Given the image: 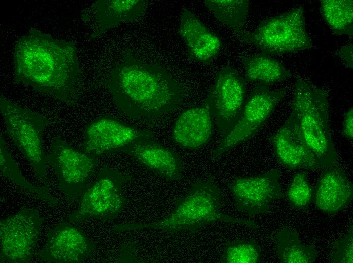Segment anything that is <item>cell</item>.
<instances>
[{
  "label": "cell",
  "mask_w": 353,
  "mask_h": 263,
  "mask_svg": "<svg viewBox=\"0 0 353 263\" xmlns=\"http://www.w3.org/2000/svg\"><path fill=\"white\" fill-rule=\"evenodd\" d=\"M77 55L73 42L31 29L15 45V80L66 105H75L81 84Z\"/></svg>",
  "instance_id": "1"
},
{
  "label": "cell",
  "mask_w": 353,
  "mask_h": 263,
  "mask_svg": "<svg viewBox=\"0 0 353 263\" xmlns=\"http://www.w3.org/2000/svg\"><path fill=\"white\" fill-rule=\"evenodd\" d=\"M105 82L118 109L135 119L161 118L174 110L183 97L182 86L166 69L131 56L111 70Z\"/></svg>",
  "instance_id": "2"
},
{
  "label": "cell",
  "mask_w": 353,
  "mask_h": 263,
  "mask_svg": "<svg viewBox=\"0 0 353 263\" xmlns=\"http://www.w3.org/2000/svg\"><path fill=\"white\" fill-rule=\"evenodd\" d=\"M222 194L215 177L210 174L194 181L189 190L176 200L173 210L165 217L147 223H120L113 230L116 232L151 229L170 233L194 232L211 223L223 222L258 228L257 224L247 219L226 215L221 211Z\"/></svg>",
  "instance_id": "3"
},
{
  "label": "cell",
  "mask_w": 353,
  "mask_h": 263,
  "mask_svg": "<svg viewBox=\"0 0 353 263\" xmlns=\"http://www.w3.org/2000/svg\"><path fill=\"white\" fill-rule=\"evenodd\" d=\"M290 116L319 169L336 165L327 92L306 81L297 80Z\"/></svg>",
  "instance_id": "4"
},
{
  "label": "cell",
  "mask_w": 353,
  "mask_h": 263,
  "mask_svg": "<svg viewBox=\"0 0 353 263\" xmlns=\"http://www.w3.org/2000/svg\"><path fill=\"white\" fill-rule=\"evenodd\" d=\"M1 113L7 133L31 164L44 188H49L43 134L50 120L45 116L0 97Z\"/></svg>",
  "instance_id": "5"
},
{
  "label": "cell",
  "mask_w": 353,
  "mask_h": 263,
  "mask_svg": "<svg viewBox=\"0 0 353 263\" xmlns=\"http://www.w3.org/2000/svg\"><path fill=\"white\" fill-rule=\"evenodd\" d=\"M239 37L267 54L293 53L312 46L301 6L266 19L254 30L244 32Z\"/></svg>",
  "instance_id": "6"
},
{
  "label": "cell",
  "mask_w": 353,
  "mask_h": 263,
  "mask_svg": "<svg viewBox=\"0 0 353 263\" xmlns=\"http://www.w3.org/2000/svg\"><path fill=\"white\" fill-rule=\"evenodd\" d=\"M129 176L115 168L104 167L83 192L77 209L68 220L80 222L94 218L102 220L118 216L124 209L127 199L124 187Z\"/></svg>",
  "instance_id": "7"
},
{
  "label": "cell",
  "mask_w": 353,
  "mask_h": 263,
  "mask_svg": "<svg viewBox=\"0 0 353 263\" xmlns=\"http://www.w3.org/2000/svg\"><path fill=\"white\" fill-rule=\"evenodd\" d=\"M44 218L24 208L0 221V262L28 263L33 256Z\"/></svg>",
  "instance_id": "8"
},
{
  "label": "cell",
  "mask_w": 353,
  "mask_h": 263,
  "mask_svg": "<svg viewBox=\"0 0 353 263\" xmlns=\"http://www.w3.org/2000/svg\"><path fill=\"white\" fill-rule=\"evenodd\" d=\"M97 157L74 149L59 136L54 140L47 161L58 178L60 189L69 200L81 197L97 166Z\"/></svg>",
  "instance_id": "9"
},
{
  "label": "cell",
  "mask_w": 353,
  "mask_h": 263,
  "mask_svg": "<svg viewBox=\"0 0 353 263\" xmlns=\"http://www.w3.org/2000/svg\"><path fill=\"white\" fill-rule=\"evenodd\" d=\"M246 96L245 81L236 69L226 66L218 72L204 103L222 137L239 119Z\"/></svg>",
  "instance_id": "10"
},
{
  "label": "cell",
  "mask_w": 353,
  "mask_h": 263,
  "mask_svg": "<svg viewBox=\"0 0 353 263\" xmlns=\"http://www.w3.org/2000/svg\"><path fill=\"white\" fill-rule=\"evenodd\" d=\"M285 94L284 90H270L265 85L256 86L246 100L235 126L222 137L213 151V158H220L234 147L254 136L272 114Z\"/></svg>",
  "instance_id": "11"
},
{
  "label": "cell",
  "mask_w": 353,
  "mask_h": 263,
  "mask_svg": "<svg viewBox=\"0 0 353 263\" xmlns=\"http://www.w3.org/2000/svg\"><path fill=\"white\" fill-rule=\"evenodd\" d=\"M153 134L125 123L112 117L98 118L85 127L82 150L98 156L120 152L126 146L141 139H152Z\"/></svg>",
  "instance_id": "12"
},
{
  "label": "cell",
  "mask_w": 353,
  "mask_h": 263,
  "mask_svg": "<svg viewBox=\"0 0 353 263\" xmlns=\"http://www.w3.org/2000/svg\"><path fill=\"white\" fill-rule=\"evenodd\" d=\"M229 188L237 208L251 216L268 212L271 203L284 196L280 174L276 169L253 177L235 178Z\"/></svg>",
  "instance_id": "13"
},
{
  "label": "cell",
  "mask_w": 353,
  "mask_h": 263,
  "mask_svg": "<svg viewBox=\"0 0 353 263\" xmlns=\"http://www.w3.org/2000/svg\"><path fill=\"white\" fill-rule=\"evenodd\" d=\"M94 248L80 229L64 221L48 231L39 257L47 262L78 263L90 256Z\"/></svg>",
  "instance_id": "14"
},
{
  "label": "cell",
  "mask_w": 353,
  "mask_h": 263,
  "mask_svg": "<svg viewBox=\"0 0 353 263\" xmlns=\"http://www.w3.org/2000/svg\"><path fill=\"white\" fill-rule=\"evenodd\" d=\"M146 7L143 0H98L82 10L81 18L97 38L122 23L136 21Z\"/></svg>",
  "instance_id": "15"
},
{
  "label": "cell",
  "mask_w": 353,
  "mask_h": 263,
  "mask_svg": "<svg viewBox=\"0 0 353 263\" xmlns=\"http://www.w3.org/2000/svg\"><path fill=\"white\" fill-rule=\"evenodd\" d=\"M120 152L129 155L145 168L167 180H178L182 177L183 166L176 152L151 139L135 140Z\"/></svg>",
  "instance_id": "16"
},
{
  "label": "cell",
  "mask_w": 353,
  "mask_h": 263,
  "mask_svg": "<svg viewBox=\"0 0 353 263\" xmlns=\"http://www.w3.org/2000/svg\"><path fill=\"white\" fill-rule=\"evenodd\" d=\"M179 34L190 60L208 65L220 51V38L187 9L180 15Z\"/></svg>",
  "instance_id": "17"
},
{
  "label": "cell",
  "mask_w": 353,
  "mask_h": 263,
  "mask_svg": "<svg viewBox=\"0 0 353 263\" xmlns=\"http://www.w3.org/2000/svg\"><path fill=\"white\" fill-rule=\"evenodd\" d=\"M270 141L277 160L284 166L291 169H319L291 116L271 136Z\"/></svg>",
  "instance_id": "18"
},
{
  "label": "cell",
  "mask_w": 353,
  "mask_h": 263,
  "mask_svg": "<svg viewBox=\"0 0 353 263\" xmlns=\"http://www.w3.org/2000/svg\"><path fill=\"white\" fill-rule=\"evenodd\" d=\"M353 186L336 165L324 169L313 189V201L321 211L335 214L352 200Z\"/></svg>",
  "instance_id": "19"
},
{
  "label": "cell",
  "mask_w": 353,
  "mask_h": 263,
  "mask_svg": "<svg viewBox=\"0 0 353 263\" xmlns=\"http://www.w3.org/2000/svg\"><path fill=\"white\" fill-rule=\"evenodd\" d=\"M211 116L204 104L183 112L178 117L172 130L174 141L189 149L203 146L210 140L212 134Z\"/></svg>",
  "instance_id": "20"
},
{
  "label": "cell",
  "mask_w": 353,
  "mask_h": 263,
  "mask_svg": "<svg viewBox=\"0 0 353 263\" xmlns=\"http://www.w3.org/2000/svg\"><path fill=\"white\" fill-rule=\"evenodd\" d=\"M245 76L249 82L268 85L291 76L290 71L278 60L267 54L250 55L242 58Z\"/></svg>",
  "instance_id": "21"
},
{
  "label": "cell",
  "mask_w": 353,
  "mask_h": 263,
  "mask_svg": "<svg viewBox=\"0 0 353 263\" xmlns=\"http://www.w3.org/2000/svg\"><path fill=\"white\" fill-rule=\"evenodd\" d=\"M275 243L281 262L313 263L315 260L314 247L302 244L296 230L283 227L277 233Z\"/></svg>",
  "instance_id": "22"
},
{
  "label": "cell",
  "mask_w": 353,
  "mask_h": 263,
  "mask_svg": "<svg viewBox=\"0 0 353 263\" xmlns=\"http://www.w3.org/2000/svg\"><path fill=\"white\" fill-rule=\"evenodd\" d=\"M204 2L220 21L230 26L239 37L244 32L249 1L205 0Z\"/></svg>",
  "instance_id": "23"
},
{
  "label": "cell",
  "mask_w": 353,
  "mask_h": 263,
  "mask_svg": "<svg viewBox=\"0 0 353 263\" xmlns=\"http://www.w3.org/2000/svg\"><path fill=\"white\" fill-rule=\"evenodd\" d=\"M321 14L337 35H353V3L352 0L321 1Z\"/></svg>",
  "instance_id": "24"
},
{
  "label": "cell",
  "mask_w": 353,
  "mask_h": 263,
  "mask_svg": "<svg viewBox=\"0 0 353 263\" xmlns=\"http://www.w3.org/2000/svg\"><path fill=\"white\" fill-rule=\"evenodd\" d=\"M0 157L1 171L5 177L50 205L56 206L58 204L57 201L50 195L47 189L33 185L23 177L17 164L7 149L1 135Z\"/></svg>",
  "instance_id": "25"
},
{
  "label": "cell",
  "mask_w": 353,
  "mask_h": 263,
  "mask_svg": "<svg viewBox=\"0 0 353 263\" xmlns=\"http://www.w3.org/2000/svg\"><path fill=\"white\" fill-rule=\"evenodd\" d=\"M261 249L253 240L237 239L225 242L221 259L222 263H259Z\"/></svg>",
  "instance_id": "26"
},
{
  "label": "cell",
  "mask_w": 353,
  "mask_h": 263,
  "mask_svg": "<svg viewBox=\"0 0 353 263\" xmlns=\"http://www.w3.org/2000/svg\"><path fill=\"white\" fill-rule=\"evenodd\" d=\"M313 189L307 174L300 172L294 174L289 185L286 197L290 205L295 208H307L313 201Z\"/></svg>",
  "instance_id": "27"
},
{
  "label": "cell",
  "mask_w": 353,
  "mask_h": 263,
  "mask_svg": "<svg viewBox=\"0 0 353 263\" xmlns=\"http://www.w3.org/2000/svg\"><path fill=\"white\" fill-rule=\"evenodd\" d=\"M331 259L334 263L353 262L352 226L345 235L332 244Z\"/></svg>",
  "instance_id": "28"
},
{
  "label": "cell",
  "mask_w": 353,
  "mask_h": 263,
  "mask_svg": "<svg viewBox=\"0 0 353 263\" xmlns=\"http://www.w3.org/2000/svg\"><path fill=\"white\" fill-rule=\"evenodd\" d=\"M342 133L347 139L352 140L353 137V112L349 109L344 114Z\"/></svg>",
  "instance_id": "29"
},
{
  "label": "cell",
  "mask_w": 353,
  "mask_h": 263,
  "mask_svg": "<svg viewBox=\"0 0 353 263\" xmlns=\"http://www.w3.org/2000/svg\"><path fill=\"white\" fill-rule=\"evenodd\" d=\"M339 54L350 68H352V45H347L342 47L338 52Z\"/></svg>",
  "instance_id": "30"
}]
</instances>
